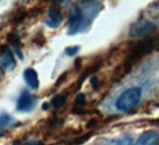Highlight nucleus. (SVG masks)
<instances>
[{
    "label": "nucleus",
    "instance_id": "nucleus-1",
    "mask_svg": "<svg viewBox=\"0 0 159 145\" xmlns=\"http://www.w3.org/2000/svg\"><path fill=\"white\" fill-rule=\"evenodd\" d=\"M158 47L159 38L157 37H147L137 42L129 49L122 66L117 67L116 71H115L116 76L117 78L124 77L132 70V68L136 65L137 62H139L148 54L152 53L154 50H157Z\"/></svg>",
    "mask_w": 159,
    "mask_h": 145
},
{
    "label": "nucleus",
    "instance_id": "nucleus-2",
    "mask_svg": "<svg viewBox=\"0 0 159 145\" xmlns=\"http://www.w3.org/2000/svg\"><path fill=\"white\" fill-rule=\"evenodd\" d=\"M95 8L96 6H88L84 10L78 6H74L69 14L68 34L74 35L87 28L95 17L93 13L97 14L98 12Z\"/></svg>",
    "mask_w": 159,
    "mask_h": 145
},
{
    "label": "nucleus",
    "instance_id": "nucleus-3",
    "mask_svg": "<svg viewBox=\"0 0 159 145\" xmlns=\"http://www.w3.org/2000/svg\"><path fill=\"white\" fill-rule=\"evenodd\" d=\"M142 88L133 87L123 91L116 102V107L118 111L128 112L132 110L141 101Z\"/></svg>",
    "mask_w": 159,
    "mask_h": 145
},
{
    "label": "nucleus",
    "instance_id": "nucleus-4",
    "mask_svg": "<svg viewBox=\"0 0 159 145\" xmlns=\"http://www.w3.org/2000/svg\"><path fill=\"white\" fill-rule=\"evenodd\" d=\"M157 27L155 22L150 20H138L129 28V35L131 37L149 36L157 31Z\"/></svg>",
    "mask_w": 159,
    "mask_h": 145
},
{
    "label": "nucleus",
    "instance_id": "nucleus-5",
    "mask_svg": "<svg viewBox=\"0 0 159 145\" xmlns=\"http://www.w3.org/2000/svg\"><path fill=\"white\" fill-rule=\"evenodd\" d=\"M34 106H35V99L27 89H23L20 92V95L17 101V106H16L17 111L21 113H28L32 111L34 108Z\"/></svg>",
    "mask_w": 159,
    "mask_h": 145
},
{
    "label": "nucleus",
    "instance_id": "nucleus-6",
    "mask_svg": "<svg viewBox=\"0 0 159 145\" xmlns=\"http://www.w3.org/2000/svg\"><path fill=\"white\" fill-rule=\"evenodd\" d=\"M16 67V61L12 51L7 46L0 47V69L12 71Z\"/></svg>",
    "mask_w": 159,
    "mask_h": 145
},
{
    "label": "nucleus",
    "instance_id": "nucleus-7",
    "mask_svg": "<svg viewBox=\"0 0 159 145\" xmlns=\"http://www.w3.org/2000/svg\"><path fill=\"white\" fill-rule=\"evenodd\" d=\"M62 14L60 6L52 5L48 10V18L46 20V23L50 28H57L62 22Z\"/></svg>",
    "mask_w": 159,
    "mask_h": 145
},
{
    "label": "nucleus",
    "instance_id": "nucleus-8",
    "mask_svg": "<svg viewBox=\"0 0 159 145\" xmlns=\"http://www.w3.org/2000/svg\"><path fill=\"white\" fill-rule=\"evenodd\" d=\"M158 142V133L153 130H149L143 133L132 145H157Z\"/></svg>",
    "mask_w": 159,
    "mask_h": 145
},
{
    "label": "nucleus",
    "instance_id": "nucleus-9",
    "mask_svg": "<svg viewBox=\"0 0 159 145\" xmlns=\"http://www.w3.org/2000/svg\"><path fill=\"white\" fill-rule=\"evenodd\" d=\"M7 42L13 48L15 54L19 57V59L23 60V54L21 50V43L20 36L15 33H9L7 36Z\"/></svg>",
    "mask_w": 159,
    "mask_h": 145
},
{
    "label": "nucleus",
    "instance_id": "nucleus-10",
    "mask_svg": "<svg viewBox=\"0 0 159 145\" xmlns=\"http://www.w3.org/2000/svg\"><path fill=\"white\" fill-rule=\"evenodd\" d=\"M23 78L26 82V84L34 89L38 88L39 87V80H38V75L35 70L33 68H28L23 72Z\"/></svg>",
    "mask_w": 159,
    "mask_h": 145
},
{
    "label": "nucleus",
    "instance_id": "nucleus-11",
    "mask_svg": "<svg viewBox=\"0 0 159 145\" xmlns=\"http://www.w3.org/2000/svg\"><path fill=\"white\" fill-rule=\"evenodd\" d=\"M102 61H96L94 62L93 64H91L90 66L87 67L83 73L81 74V75L79 76L78 78V81H77V88H80L81 85L84 83V81L90 75H93L94 73L98 72L100 70V68L102 67Z\"/></svg>",
    "mask_w": 159,
    "mask_h": 145
},
{
    "label": "nucleus",
    "instance_id": "nucleus-12",
    "mask_svg": "<svg viewBox=\"0 0 159 145\" xmlns=\"http://www.w3.org/2000/svg\"><path fill=\"white\" fill-rule=\"evenodd\" d=\"M104 145H132V138L129 135L116 140H109Z\"/></svg>",
    "mask_w": 159,
    "mask_h": 145
},
{
    "label": "nucleus",
    "instance_id": "nucleus-13",
    "mask_svg": "<svg viewBox=\"0 0 159 145\" xmlns=\"http://www.w3.org/2000/svg\"><path fill=\"white\" fill-rule=\"evenodd\" d=\"M26 17H27V11H25V9L23 7H21V8H20V9H18L16 11V13L14 14V16H13V18L11 19L10 21L13 24L18 25V24L21 23Z\"/></svg>",
    "mask_w": 159,
    "mask_h": 145
},
{
    "label": "nucleus",
    "instance_id": "nucleus-14",
    "mask_svg": "<svg viewBox=\"0 0 159 145\" xmlns=\"http://www.w3.org/2000/svg\"><path fill=\"white\" fill-rule=\"evenodd\" d=\"M66 102V97L62 94H57L51 99V105L55 109H61Z\"/></svg>",
    "mask_w": 159,
    "mask_h": 145
},
{
    "label": "nucleus",
    "instance_id": "nucleus-15",
    "mask_svg": "<svg viewBox=\"0 0 159 145\" xmlns=\"http://www.w3.org/2000/svg\"><path fill=\"white\" fill-rule=\"evenodd\" d=\"M12 121L13 119L9 115L3 114L0 116V134L7 127H8L12 123Z\"/></svg>",
    "mask_w": 159,
    "mask_h": 145
},
{
    "label": "nucleus",
    "instance_id": "nucleus-16",
    "mask_svg": "<svg viewBox=\"0 0 159 145\" xmlns=\"http://www.w3.org/2000/svg\"><path fill=\"white\" fill-rule=\"evenodd\" d=\"M92 136V133H87V134H84L80 137H77L75 139H74L71 143L70 145H82L84 144L85 143H87Z\"/></svg>",
    "mask_w": 159,
    "mask_h": 145
},
{
    "label": "nucleus",
    "instance_id": "nucleus-17",
    "mask_svg": "<svg viewBox=\"0 0 159 145\" xmlns=\"http://www.w3.org/2000/svg\"><path fill=\"white\" fill-rule=\"evenodd\" d=\"M46 42H47V40H46V37H45V35L43 34V33H38V34L34 36V38L33 39V43L35 44V45L38 46V47L44 46V45L46 44Z\"/></svg>",
    "mask_w": 159,
    "mask_h": 145
},
{
    "label": "nucleus",
    "instance_id": "nucleus-18",
    "mask_svg": "<svg viewBox=\"0 0 159 145\" xmlns=\"http://www.w3.org/2000/svg\"><path fill=\"white\" fill-rule=\"evenodd\" d=\"M80 49V47L79 46H72V47H67L65 48V53L68 55V56H75Z\"/></svg>",
    "mask_w": 159,
    "mask_h": 145
},
{
    "label": "nucleus",
    "instance_id": "nucleus-19",
    "mask_svg": "<svg viewBox=\"0 0 159 145\" xmlns=\"http://www.w3.org/2000/svg\"><path fill=\"white\" fill-rule=\"evenodd\" d=\"M75 104H76L78 107L84 105V104H85V102H86V95H85L84 93H79V94H77L76 97H75Z\"/></svg>",
    "mask_w": 159,
    "mask_h": 145
},
{
    "label": "nucleus",
    "instance_id": "nucleus-20",
    "mask_svg": "<svg viewBox=\"0 0 159 145\" xmlns=\"http://www.w3.org/2000/svg\"><path fill=\"white\" fill-rule=\"evenodd\" d=\"M67 75H68V72H64V73L58 78V80H57V82H56V84H55V87L61 86V85L64 82V80H65V78H66Z\"/></svg>",
    "mask_w": 159,
    "mask_h": 145
},
{
    "label": "nucleus",
    "instance_id": "nucleus-21",
    "mask_svg": "<svg viewBox=\"0 0 159 145\" xmlns=\"http://www.w3.org/2000/svg\"><path fill=\"white\" fill-rule=\"evenodd\" d=\"M90 84H91V86H92V88H94V89H96L97 88H98V86H99V78L97 77V76H92L91 78H90Z\"/></svg>",
    "mask_w": 159,
    "mask_h": 145
},
{
    "label": "nucleus",
    "instance_id": "nucleus-22",
    "mask_svg": "<svg viewBox=\"0 0 159 145\" xmlns=\"http://www.w3.org/2000/svg\"><path fill=\"white\" fill-rule=\"evenodd\" d=\"M20 145H45L44 143L40 142V141H30V142H27V143H21Z\"/></svg>",
    "mask_w": 159,
    "mask_h": 145
},
{
    "label": "nucleus",
    "instance_id": "nucleus-23",
    "mask_svg": "<svg viewBox=\"0 0 159 145\" xmlns=\"http://www.w3.org/2000/svg\"><path fill=\"white\" fill-rule=\"evenodd\" d=\"M81 62H82V60L80 58H77L75 61V67L76 70H78L80 68V65H81Z\"/></svg>",
    "mask_w": 159,
    "mask_h": 145
},
{
    "label": "nucleus",
    "instance_id": "nucleus-24",
    "mask_svg": "<svg viewBox=\"0 0 159 145\" xmlns=\"http://www.w3.org/2000/svg\"><path fill=\"white\" fill-rule=\"evenodd\" d=\"M48 108H49V104H48V102H44V103L42 104V109H43L44 111L48 110Z\"/></svg>",
    "mask_w": 159,
    "mask_h": 145
},
{
    "label": "nucleus",
    "instance_id": "nucleus-25",
    "mask_svg": "<svg viewBox=\"0 0 159 145\" xmlns=\"http://www.w3.org/2000/svg\"><path fill=\"white\" fill-rule=\"evenodd\" d=\"M3 75H4V74H3V72H2V69H0V80L3 78Z\"/></svg>",
    "mask_w": 159,
    "mask_h": 145
}]
</instances>
